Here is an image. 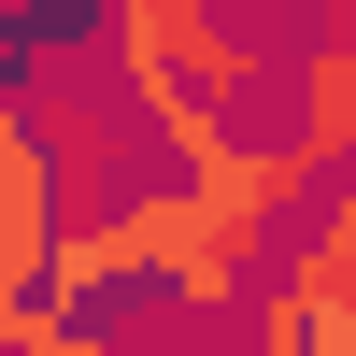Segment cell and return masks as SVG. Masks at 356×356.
<instances>
[{
	"label": "cell",
	"mask_w": 356,
	"mask_h": 356,
	"mask_svg": "<svg viewBox=\"0 0 356 356\" xmlns=\"http://www.w3.org/2000/svg\"><path fill=\"white\" fill-rule=\"evenodd\" d=\"M114 300H143V257H129V228H114V214H72V228H57V257H43V314L100 328Z\"/></svg>",
	"instance_id": "3"
},
{
	"label": "cell",
	"mask_w": 356,
	"mask_h": 356,
	"mask_svg": "<svg viewBox=\"0 0 356 356\" xmlns=\"http://www.w3.org/2000/svg\"><path fill=\"white\" fill-rule=\"evenodd\" d=\"M15 356H114V342H100V328H72V314H43V300H29V314H15Z\"/></svg>",
	"instance_id": "5"
},
{
	"label": "cell",
	"mask_w": 356,
	"mask_h": 356,
	"mask_svg": "<svg viewBox=\"0 0 356 356\" xmlns=\"http://www.w3.org/2000/svg\"><path fill=\"white\" fill-rule=\"evenodd\" d=\"M100 29H114V86L129 100H214V114H243L271 86V43L243 15H214V0H100Z\"/></svg>",
	"instance_id": "1"
},
{
	"label": "cell",
	"mask_w": 356,
	"mask_h": 356,
	"mask_svg": "<svg viewBox=\"0 0 356 356\" xmlns=\"http://www.w3.org/2000/svg\"><path fill=\"white\" fill-rule=\"evenodd\" d=\"M29 129H43L57 214H129V114H114V100H86V86H57V100H29Z\"/></svg>",
	"instance_id": "2"
},
{
	"label": "cell",
	"mask_w": 356,
	"mask_h": 356,
	"mask_svg": "<svg viewBox=\"0 0 356 356\" xmlns=\"http://www.w3.org/2000/svg\"><path fill=\"white\" fill-rule=\"evenodd\" d=\"M300 129H285V157L300 171H356V43H300Z\"/></svg>",
	"instance_id": "4"
}]
</instances>
